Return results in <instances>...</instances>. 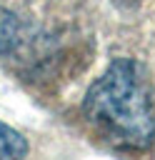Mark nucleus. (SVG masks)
I'll use <instances>...</instances> for the list:
<instances>
[{
  "mask_svg": "<svg viewBox=\"0 0 155 160\" xmlns=\"http://www.w3.org/2000/svg\"><path fill=\"white\" fill-rule=\"evenodd\" d=\"M82 110L95 130L118 148L142 150L155 138V115L135 60H115L85 92Z\"/></svg>",
  "mask_w": 155,
  "mask_h": 160,
  "instance_id": "obj_1",
  "label": "nucleus"
},
{
  "mask_svg": "<svg viewBox=\"0 0 155 160\" xmlns=\"http://www.w3.org/2000/svg\"><path fill=\"white\" fill-rule=\"evenodd\" d=\"M22 155H28L25 138L0 120V158H22Z\"/></svg>",
  "mask_w": 155,
  "mask_h": 160,
  "instance_id": "obj_3",
  "label": "nucleus"
},
{
  "mask_svg": "<svg viewBox=\"0 0 155 160\" xmlns=\"http://www.w3.org/2000/svg\"><path fill=\"white\" fill-rule=\"evenodd\" d=\"M20 38H22V25H20V20H18L10 10L0 8V55H2V52H12V50L20 45Z\"/></svg>",
  "mask_w": 155,
  "mask_h": 160,
  "instance_id": "obj_2",
  "label": "nucleus"
}]
</instances>
